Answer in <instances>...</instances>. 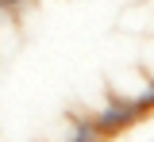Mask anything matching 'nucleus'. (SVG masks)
Listing matches in <instances>:
<instances>
[{"label":"nucleus","mask_w":154,"mask_h":142,"mask_svg":"<svg viewBox=\"0 0 154 142\" xmlns=\"http://www.w3.org/2000/svg\"><path fill=\"white\" fill-rule=\"evenodd\" d=\"M135 119H143V108H139L131 96H119V92H116V96H108V104L93 115V123L104 131V138H108V135H116V131H123V127H131Z\"/></svg>","instance_id":"obj_1"},{"label":"nucleus","mask_w":154,"mask_h":142,"mask_svg":"<svg viewBox=\"0 0 154 142\" xmlns=\"http://www.w3.org/2000/svg\"><path fill=\"white\" fill-rule=\"evenodd\" d=\"M69 142H104V131L93 123V115H77V123L69 127Z\"/></svg>","instance_id":"obj_2"}]
</instances>
